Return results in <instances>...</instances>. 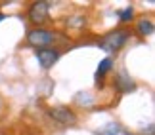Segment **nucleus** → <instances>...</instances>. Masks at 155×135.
<instances>
[{
  "label": "nucleus",
  "mask_w": 155,
  "mask_h": 135,
  "mask_svg": "<svg viewBox=\"0 0 155 135\" xmlns=\"http://www.w3.org/2000/svg\"><path fill=\"white\" fill-rule=\"evenodd\" d=\"M27 17L33 25L37 27H42L46 21L50 19V2L46 0H38V2H33L29 6V11H27Z\"/></svg>",
  "instance_id": "7ed1b4c3"
},
{
  "label": "nucleus",
  "mask_w": 155,
  "mask_h": 135,
  "mask_svg": "<svg viewBox=\"0 0 155 135\" xmlns=\"http://www.w3.org/2000/svg\"><path fill=\"white\" fill-rule=\"evenodd\" d=\"M117 133H119V124H109L107 130L98 131V135H117Z\"/></svg>",
  "instance_id": "9d476101"
},
{
  "label": "nucleus",
  "mask_w": 155,
  "mask_h": 135,
  "mask_svg": "<svg viewBox=\"0 0 155 135\" xmlns=\"http://www.w3.org/2000/svg\"><path fill=\"white\" fill-rule=\"evenodd\" d=\"M153 21L151 19H147V17H144V19H140L138 21V25H136V32H138V36H151L153 34Z\"/></svg>",
  "instance_id": "0eeeda50"
},
{
  "label": "nucleus",
  "mask_w": 155,
  "mask_h": 135,
  "mask_svg": "<svg viewBox=\"0 0 155 135\" xmlns=\"http://www.w3.org/2000/svg\"><path fill=\"white\" fill-rule=\"evenodd\" d=\"M132 17H134V8H132V6H128V8H124V10L119 11V21H121V23H128Z\"/></svg>",
  "instance_id": "1a4fd4ad"
},
{
  "label": "nucleus",
  "mask_w": 155,
  "mask_h": 135,
  "mask_svg": "<svg viewBox=\"0 0 155 135\" xmlns=\"http://www.w3.org/2000/svg\"><path fill=\"white\" fill-rule=\"evenodd\" d=\"M48 114H50V118H54L56 122H59V124H65V126H75V124H77V120H79L73 110L63 109V107L50 109V110H48Z\"/></svg>",
  "instance_id": "39448f33"
},
{
  "label": "nucleus",
  "mask_w": 155,
  "mask_h": 135,
  "mask_svg": "<svg viewBox=\"0 0 155 135\" xmlns=\"http://www.w3.org/2000/svg\"><path fill=\"white\" fill-rule=\"evenodd\" d=\"M35 57L38 59V65L42 69H52L61 57V51L58 48H40V50H35Z\"/></svg>",
  "instance_id": "20e7f679"
},
{
  "label": "nucleus",
  "mask_w": 155,
  "mask_h": 135,
  "mask_svg": "<svg viewBox=\"0 0 155 135\" xmlns=\"http://www.w3.org/2000/svg\"><path fill=\"white\" fill-rule=\"evenodd\" d=\"M111 67H113V61L109 59V57H105V59H102L100 61V65H98V70H96V78H98V82H100V78H104V76L111 70Z\"/></svg>",
  "instance_id": "6e6552de"
},
{
  "label": "nucleus",
  "mask_w": 155,
  "mask_h": 135,
  "mask_svg": "<svg viewBox=\"0 0 155 135\" xmlns=\"http://www.w3.org/2000/svg\"><path fill=\"white\" fill-rule=\"evenodd\" d=\"M67 25H71V27H82V25H86V19H84V17H79V21H75V17H71V19L67 21Z\"/></svg>",
  "instance_id": "9b49d317"
},
{
  "label": "nucleus",
  "mask_w": 155,
  "mask_h": 135,
  "mask_svg": "<svg viewBox=\"0 0 155 135\" xmlns=\"http://www.w3.org/2000/svg\"><path fill=\"white\" fill-rule=\"evenodd\" d=\"M113 86H115V90H117L119 93H130V91L136 90V84L132 82V78H130V76L124 72V70H121V72L115 76Z\"/></svg>",
  "instance_id": "423d86ee"
},
{
  "label": "nucleus",
  "mask_w": 155,
  "mask_h": 135,
  "mask_svg": "<svg viewBox=\"0 0 155 135\" xmlns=\"http://www.w3.org/2000/svg\"><path fill=\"white\" fill-rule=\"evenodd\" d=\"M2 19H6V15L2 14V11H0V21H2Z\"/></svg>",
  "instance_id": "f8f14e48"
},
{
  "label": "nucleus",
  "mask_w": 155,
  "mask_h": 135,
  "mask_svg": "<svg viewBox=\"0 0 155 135\" xmlns=\"http://www.w3.org/2000/svg\"><path fill=\"white\" fill-rule=\"evenodd\" d=\"M128 36H130V31H127V29H115V31L104 34L98 40V48L104 51H119L127 44Z\"/></svg>",
  "instance_id": "f257e3e1"
},
{
  "label": "nucleus",
  "mask_w": 155,
  "mask_h": 135,
  "mask_svg": "<svg viewBox=\"0 0 155 135\" xmlns=\"http://www.w3.org/2000/svg\"><path fill=\"white\" fill-rule=\"evenodd\" d=\"M56 34L54 31H48L44 27H35L31 31H27V44L33 48H52V44L56 42Z\"/></svg>",
  "instance_id": "f03ea898"
}]
</instances>
